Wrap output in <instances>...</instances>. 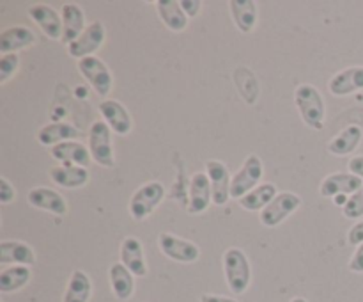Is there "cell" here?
<instances>
[{"label": "cell", "mask_w": 363, "mask_h": 302, "mask_svg": "<svg viewBox=\"0 0 363 302\" xmlns=\"http://www.w3.org/2000/svg\"><path fill=\"white\" fill-rule=\"evenodd\" d=\"M294 103L301 114V119L312 130H323L326 117V103L321 91L312 84H300L294 89Z\"/></svg>", "instance_id": "1"}, {"label": "cell", "mask_w": 363, "mask_h": 302, "mask_svg": "<svg viewBox=\"0 0 363 302\" xmlns=\"http://www.w3.org/2000/svg\"><path fill=\"white\" fill-rule=\"evenodd\" d=\"M223 274L229 290L236 295H243L252 281V266L248 256L241 249L230 247L223 252Z\"/></svg>", "instance_id": "2"}, {"label": "cell", "mask_w": 363, "mask_h": 302, "mask_svg": "<svg viewBox=\"0 0 363 302\" xmlns=\"http://www.w3.org/2000/svg\"><path fill=\"white\" fill-rule=\"evenodd\" d=\"M163 198H165V187L162 181H149V183L142 185L133 192L130 199V206H128L130 215L137 222H142L158 208Z\"/></svg>", "instance_id": "3"}, {"label": "cell", "mask_w": 363, "mask_h": 302, "mask_svg": "<svg viewBox=\"0 0 363 302\" xmlns=\"http://www.w3.org/2000/svg\"><path fill=\"white\" fill-rule=\"evenodd\" d=\"M89 151H91L92 160L98 166L110 167L116 166V156H113L112 144V130L105 121H94L89 128Z\"/></svg>", "instance_id": "4"}, {"label": "cell", "mask_w": 363, "mask_h": 302, "mask_svg": "<svg viewBox=\"0 0 363 302\" xmlns=\"http://www.w3.org/2000/svg\"><path fill=\"white\" fill-rule=\"evenodd\" d=\"M262 174H264V166L257 155H248L245 158L243 166L236 171L233 176V185H230V195L240 201L243 195L254 190L261 185Z\"/></svg>", "instance_id": "5"}, {"label": "cell", "mask_w": 363, "mask_h": 302, "mask_svg": "<svg viewBox=\"0 0 363 302\" xmlns=\"http://www.w3.org/2000/svg\"><path fill=\"white\" fill-rule=\"evenodd\" d=\"M301 206V198L294 192H279L275 199L259 213V220L266 227H277Z\"/></svg>", "instance_id": "6"}, {"label": "cell", "mask_w": 363, "mask_h": 302, "mask_svg": "<svg viewBox=\"0 0 363 302\" xmlns=\"http://www.w3.org/2000/svg\"><path fill=\"white\" fill-rule=\"evenodd\" d=\"M78 71H80L82 77L92 85L96 92L99 96H108L110 91L113 87V77L110 73L108 66L103 63L99 57L91 55V57H84V59L78 60Z\"/></svg>", "instance_id": "7"}, {"label": "cell", "mask_w": 363, "mask_h": 302, "mask_svg": "<svg viewBox=\"0 0 363 302\" xmlns=\"http://www.w3.org/2000/svg\"><path fill=\"white\" fill-rule=\"evenodd\" d=\"M158 247L163 256L177 263H195L201 258V249L197 244L172 233H160Z\"/></svg>", "instance_id": "8"}, {"label": "cell", "mask_w": 363, "mask_h": 302, "mask_svg": "<svg viewBox=\"0 0 363 302\" xmlns=\"http://www.w3.org/2000/svg\"><path fill=\"white\" fill-rule=\"evenodd\" d=\"M105 39V25L101 21H92L71 45H67V53L78 60L84 59V57H91L94 55V52H98L101 48Z\"/></svg>", "instance_id": "9"}, {"label": "cell", "mask_w": 363, "mask_h": 302, "mask_svg": "<svg viewBox=\"0 0 363 302\" xmlns=\"http://www.w3.org/2000/svg\"><path fill=\"white\" fill-rule=\"evenodd\" d=\"M206 174L211 181L213 205L225 206L233 199V195H230L233 176L229 174V167L220 160H208L206 162Z\"/></svg>", "instance_id": "10"}, {"label": "cell", "mask_w": 363, "mask_h": 302, "mask_svg": "<svg viewBox=\"0 0 363 302\" xmlns=\"http://www.w3.org/2000/svg\"><path fill=\"white\" fill-rule=\"evenodd\" d=\"M27 13L38 23V27L41 28L46 38L53 39V41H62V18L52 6H48V4H35V6L28 7Z\"/></svg>", "instance_id": "11"}, {"label": "cell", "mask_w": 363, "mask_h": 302, "mask_svg": "<svg viewBox=\"0 0 363 302\" xmlns=\"http://www.w3.org/2000/svg\"><path fill=\"white\" fill-rule=\"evenodd\" d=\"M99 114L103 116V121L110 126V130L117 135H128L133 130V119L130 112L121 102L112 98H106L99 103Z\"/></svg>", "instance_id": "12"}, {"label": "cell", "mask_w": 363, "mask_h": 302, "mask_svg": "<svg viewBox=\"0 0 363 302\" xmlns=\"http://www.w3.org/2000/svg\"><path fill=\"white\" fill-rule=\"evenodd\" d=\"M213 203L211 181L206 173H195L190 180V198H188L186 212L190 215H201Z\"/></svg>", "instance_id": "13"}, {"label": "cell", "mask_w": 363, "mask_h": 302, "mask_svg": "<svg viewBox=\"0 0 363 302\" xmlns=\"http://www.w3.org/2000/svg\"><path fill=\"white\" fill-rule=\"evenodd\" d=\"M28 205L43 212L53 213L57 217H62L67 213V203L57 190L48 187H34L27 194Z\"/></svg>", "instance_id": "14"}, {"label": "cell", "mask_w": 363, "mask_h": 302, "mask_svg": "<svg viewBox=\"0 0 363 302\" xmlns=\"http://www.w3.org/2000/svg\"><path fill=\"white\" fill-rule=\"evenodd\" d=\"M121 263L133 274L135 277L147 276V261H145L144 245L137 237H126L121 244Z\"/></svg>", "instance_id": "15"}, {"label": "cell", "mask_w": 363, "mask_h": 302, "mask_svg": "<svg viewBox=\"0 0 363 302\" xmlns=\"http://www.w3.org/2000/svg\"><path fill=\"white\" fill-rule=\"evenodd\" d=\"M363 187L362 178L354 176L351 173H333L328 174L325 180L321 181L319 187V194L323 198H335L339 194H354Z\"/></svg>", "instance_id": "16"}, {"label": "cell", "mask_w": 363, "mask_h": 302, "mask_svg": "<svg viewBox=\"0 0 363 302\" xmlns=\"http://www.w3.org/2000/svg\"><path fill=\"white\" fill-rule=\"evenodd\" d=\"M50 155L57 162H62L64 166H80V167H89L92 162V156L89 148H85V144L78 141H67L60 142V144L53 146L50 149Z\"/></svg>", "instance_id": "17"}, {"label": "cell", "mask_w": 363, "mask_h": 302, "mask_svg": "<svg viewBox=\"0 0 363 302\" xmlns=\"http://www.w3.org/2000/svg\"><path fill=\"white\" fill-rule=\"evenodd\" d=\"M328 89L333 96H351L363 91V66H351L335 73Z\"/></svg>", "instance_id": "18"}, {"label": "cell", "mask_w": 363, "mask_h": 302, "mask_svg": "<svg viewBox=\"0 0 363 302\" xmlns=\"http://www.w3.org/2000/svg\"><path fill=\"white\" fill-rule=\"evenodd\" d=\"M35 34L23 25H13L0 32V53H16L23 48H30L35 43Z\"/></svg>", "instance_id": "19"}, {"label": "cell", "mask_w": 363, "mask_h": 302, "mask_svg": "<svg viewBox=\"0 0 363 302\" xmlns=\"http://www.w3.org/2000/svg\"><path fill=\"white\" fill-rule=\"evenodd\" d=\"M13 263L25 266L34 265V249L20 240H2L0 242V265H13Z\"/></svg>", "instance_id": "20"}, {"label": "cell", "mask_w": 363, "mask_h": 302, "mask_svg": "<svg viewBox=\"0 0 363 302\" xmlns=\"http://www.w3.org/2000/svg\"><path fill=\"white\" fill-rule=\"evenodd\" d=\"M60 18H62V43L71 45L82 32L85 31V13L82 7L74 2H66L60 7Z\"/></svg>", "instance_id": "21"}, {"label": "cell", "mask_w": 363, "mask_h": 302, "mask_svg": "<svg viewBox=\"0 0 363 302\" xmlns=\"http://www.w3.org/2000/svg\"><path fill=\"white\" fill-rule=\"evenodd\" d=\"M363 139V130L360 124H350L340 130L332 141L328 142V151L335 156H347L357 151Z\"/></svg>", "instance_id": "22"}, {"label": "cell", "mask_w": 363, "mask_h": 302, "mask_svg": "<svg viewBox=\"0 0 363 302\" xmlns=\"http://www.w3.org/2000/svg\"><path fill=\"white\" fill-rule=\"evenodd\" d=\"M229 9L238 31L250 34L257 25V4L254 0H230Z\"/></svg>", "instance_id": "23"}, {"label": "cell", "mask_w": 363, "mask_h": 302, "mask_svg": "<svg viewBox=\"0 0 363 302\" xmlns=\"http://www.w3.org/2000/svg\"><path fill=\"white\" fill-rule=\"evenodd\" d=\"M50 178L53 183L62 188H80L85 187L91 180L87 167L80 166H57L50 169Z\"/></svg>", "instance_id": "24"}, {"label": "cell", "mask_w": 363, "mask_h": 302, "mask_svg": "<svg viewBox=\"0 0 363 302\" xmlns=\"http://www.w3.org/2000/svg\"><path fill=\"white\" fill-rule=\"evenodd\" d=\"M155 7L163 25L172 32H183L188 27V16L179 0H158L155 2Z\"/></svg>", "instance_id": "25"}, {"label": "cell", "mask_w": 363, "mask_h": 302, "mask_svg": "<svg viewBox=\"0 0 363 302\" xmlns=\"http://www.w3.org/2000/svg\"><path fill=\"white\" fill-rule=\"evenodd\" d=\"M110 286L113 295L119 301H130L135 293V276L123 265V263H113L108 270Z\"/></svg>", "instance_id": "26"}, {"label": "cell", "mask_w": 363, "mask_h": 302, "mask_svg": "<svg viewBox=\"0 0 363 302\" xmlns=\"http://www.w3.org/2000/svg\"><path fill=\"white\" fill-rule=\"evenodd\" d=\"M78 135H80V131H78V128L73 126V124L50 123L38 131V141L41 146L53 148V146L60 144V142L77 141Z\"/></svg>", "instance_id": "27"}, {"label": "cell", "mask_w": 363, "mask_h": 302, "mask_svg": "<svg viewBox=\"0 0 363 302\" xmlns=\"http://www.w3.org/2000/svg\"><path fill=\"white\" fill-rule=\"evenodd\" d=\"M279 195L275 183H261L254 190L248 192L247 195L240 199V206L247 212H259L261 213L273 199Z\"/></svg>", "instance_id": "28"}, {"label": "cell", "mask_w": 363, "mask_h": 302, "mask_svg": "<svg viewBox=\"0 0 363 302\" xmlns=\"http://www.w3.org/2000/svg\"><path fill=\"white\" fill-rule=\"evenodd\" d=\"M92 297V281L84 270H74L67 281L62 302H89Z\"/></svg>", "instance_id": "29"}, {"label": "cell", "mask_w": 363, "mask_h": 302, "mask_svg": "<svg viewBox=\"0 0 363 302\" xmlns=\"http://www.w3.org/2000/svg\"><path fill=\"white\" fill-rule=\"evenodd\" d=\"M30 266L13 265L0 272V291L2 293H14L30 283Z\"/></svg>", "instance_id": "30"}, {"label": "cell", "mask_w": 363, "mask_h": 302, "mask_svg": "<svg viewBox=\"0 0 363 302\" xmlns=\"http://www.w3.org/2000/svg\"><path fill=\"white\" fill-rule=\"evenodd\" d=\"M20 68V55L18 53H6L0 55V82L6 84Z\"/></svg>", "instance_id": "31"}, {"label": "cell", "mask_w": 363, "mask_h": 302, "mask_svg": "<svg viewBox=\"0 0 363 302\" xmlns=\"http://www.w3.org/2000/svg\"><path fill=\"white\" fill-rule=\"evenodd\" d=\"M342 213L346 219L358 220L363 217V187L358 192L350 195V201L342 208Z\"/></svg>", "instance_id": "32"}, {"label": "cell", "mask_w": 363, "mask_h": 302, "mask_svg": "<svg viewBox=\"0 0 363 302\" xmlns=\"http://www.w3.org/2000/svg\"><path fill=\"white\" fill-rule=\"evenodd\" d=\"M14 199H16V188L9 183L7 178H0V203L9 205Z\"/></svg>", "instance_id": "33"}, {"label": "cell", "mask_w": 363, "mask_h": 302, "mask_svg": "<svg viewBox=\"0 0 363 302\" xmlns=\"http://www.w3.org/2000/svg\"><path fill=\"white\" fill-rule=\"evenodd\" d=\"M347 242L351 245H357V247L363 244V220L357 222L354 226H351V230L347 231Z\"/></svg>", "instance_id": "34"}, {"label": "cell", "mask_w": 363, "mask_h": 302, "mask_svg": "<svg viewBox=\"0 0 363 302\" xmlns=\"http://www.w3.org/2000/svg\"><path fill=\"white\" fill-rule=\"evenodd\" d=\"M350 270L354 274H363V244H360L350 259Z\"/></svg>", "instance_id": "35"}, {"label": "cell", "mask_w": 363, "mask_h": 302, "mask_svg": "<svg viewBox=\"0 0 363 302\" xmlns=\"http://www.w3.org/2000/svg\"><path fill=\"white\" fill-rule=\"evenodd\" d=\"M181 7L186 13L188 18H195L202 9L201 0H181Z\"/></svg>", "instance_id": "36"}, {"label": "cell", "mask_w": 363, "mask_h": 302, "mask_svg": "<svg viewBox=\"0 0 363 302\" xmlns=\"http://www.w3.org/2000/svg\"><path fill=\"white\" fill-rule=\"evenodd\" d=\"M347 169H350L351 174H354V176L363 180V155L353 156V158L350 160V163H347Z\"/></svg>", "instance_id": "37"}, {"label": "cell", "mask_w": 363, "mask_h": 302, "mask_svg": "<svg viewBox=\"0 0 363 302\" xmlns=\"http://www.w3.org/2000/svg\"><path fill=\"white\" fill-rule=\"evenodd\" d=\"M199 302H238L233 297H222V295H213V293H204Z\"/></svg>", "instance_id": "38"}, {"label": "cell", "mask_w": 363, "mask_h": 302, "mask_svg": "<svg viewBox=\"0 0 363 302\" xmlns=\"http://www.w3.org/2000/svg\"><path fill=\"white\" fill-rule=\"evenodd\" d=\"M347 201H350V195L347 194H339L333 198V203H335L337 206H342V208L347 205Z\"/></svg>", "instance_id": "39"}, {"label": "cell", "mask_w": 363, "mask_h": 302, "mask_svg": "<svg viewBox=\"0 0 363 302\" xmlns=\"http://www.w3.org/2000/svg\"><path fill=\"white\" fill-rule=\"evenodd\" d=\"M291 302H308V301L303 297H294V298H291Z\"/></svg>", "instance_id": "40"}]
</instances>
